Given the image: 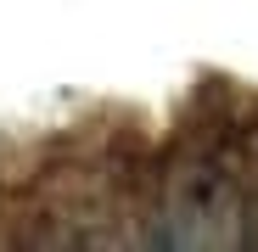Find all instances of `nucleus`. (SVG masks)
<instances>
[{
	"mask_svg": "<svg viewBox=\"0 0 258 252\" xmlns=\"http://www.w3.org/2000/svg\"><path fill=\"white\" fill-rule=\"evenodd\" d=\"M157 246L174 252H236L252 241L247 230V196L219 162H180L163 185Z\"/></svg>",
	"mask_w": 258,
	"mask_h": 252,
	"instance_id": "f257e3e1",
	"label": "nucleus"
}]
</instances>
